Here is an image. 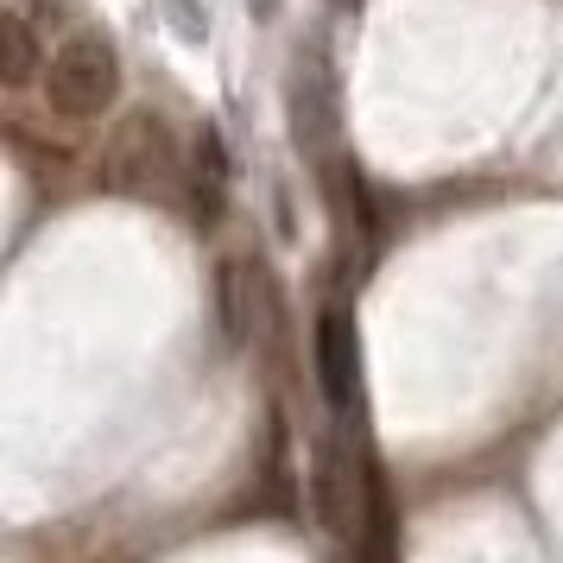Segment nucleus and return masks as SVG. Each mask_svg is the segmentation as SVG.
Wrapping results in <instances>:
<instances>
[{
    "mask_svg": "<svg viewBox=\"0 0 563 563\" xmlns=\"http://www.w3.org/2000/svg\"><path fill=\"white\" fill-rule=\"evenodd\" d=\"M121 96V57L108 45V32H70L52 52V70H45V102L70 121H89L102 114L108 102Z\"/></svg>",
    "mask_w": 563,
    "mask_h": 563,
    "instance_id": "f257e3e1",
    "label": "nucleus"
},
{
    "mask_svg": "<svg viewBox=\"0 0 563 563\" xmlns=\"http://www.w3.org/2000/svg\"><path fill=\"white\" fill-rule=\"evenodd\" d=\"M330 7H355V0H330Z\"/></svg>",
    "mask_w": 563,
    "mask_h": 563,
    "instance_id": "1a4fd4ad",
    "label": "nucleus"
},
{
    "mask_svg": "<svg viewBox=\"0 0 563 563\" xmlns=\"http://www.w3.org/2000/svg\"><path fill=\"white\" fill-rule=\"evenodd\" d=\"M355 367H361V349H355V323L349 310H323L317 317V380H323V399L335 411L355 406Z\"/></svg>",
    "mask_w": 563,
    "mask_h": 563,
    "instance_id": "20e7f679",
    "label": "nucleus"
},
{
    "mask_svg": "<svg viewBox=\"0 0 563 563\" xmlns=\"http://www.w3.org/2000/svg\"><path fill=\"white\" fill-rule=\"evenodd\" d=\"M279 7H285V0H247V13H254V20H279Z\"/></svg>",
    "mask_w": 563,
    "mask_h": 563,
    "instance_id": "6e6552de",
    "label": "nucleus"
},
{
    "mask_svg": "<svg viewBox=\"0 0 563 563\" xmlns=\"http://www.w3.org/2000/svg\"><path fill=\"white\" fill-rule=\"evenodd\" d=\"M32 70H38V32H32L20 13H7V20H0V77L26 82Z\"/></svg>",
    "mask_w": 563,
    "mask_h": 563,
    "instance_id": "0eeeda50",
    "label": "nucleus"
},
{
    "mask_svg": "<svg viewBox=\"0 0 563 563\" xmlns=\"http://www.w3.org/2000/svg\"><path fill=\"white\" fill-rule=\"evenodd\" d=\"M310 500H317V519L330 526L335 538L361 532V512H355V475H349V462L335 443L317 450V468H310Z\"/></svg>",
    "mask_w": 563,
    "mask_h": 563,
    "instance_id": "423d86ee",
    "label": "nucleus"
},
{
    "mask_svg": "<svg viewBox=\"0 0 563 563\" xmlns=\"http://www.w3.org/2000/svg\"><path fill=\"white\" fill-rule=\"evenodd\" d=\"M165 172H172V133H165V121L133 114L128 128L114 133V146H108V184L114 190H153Z\"/></svg>",
    "mask_w": 563,
    "mask_h": 563,
    "instance_id": "f03ea898",
    "label": "nucleus"
},
{
    "mask_svg": "<svg viewBox=\"0 0 563 563\" xmlns=\"http://www.w3.org/2000/svg\"><path fill=\"white\" fill-rule=\"evenodd\" d=\"M273 317H279V291L266 279V266L229 260L222 266V323H229V335L234 342H266L273 335Z\"/></svg>",
    "mask_w": 563,
    "mask_h": 563,
    "instance_id": "7ed1b4c3",
    "label": "nucleus"
},
{
    "mask_svg": "<svg viewBox=\"0 0 563 563\" xmlns=\"http://www.w3.org/2000/svg\"><path fill=\"white\" fill-rule=\"evenodd\" d=\"M291 128H298L305 146H323L335 133V77L317 52H310L305 64H298V77H291Z\"/></svg>",
    "mask_w": 563,
    "mask_h": 563,
    "instance_id": "39448f33",
    "label": "nucleus"
}]
</instances>
